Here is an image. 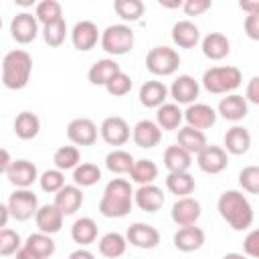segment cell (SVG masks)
Instances as JSON below:
<instances>
[{"label":"cell","instance_id":"cell-48","mask_svg":"<svg viewBox=\"0 0 259 259\" xmlns=\"http://www.w3.org/2000/svg\"><path fill=\"white\" fill-rule=\"evenodd\" d=\"M243 253L247 257L259 259V229H251L243 239Z\"/></svg>","mask_w":259,"mask_h":259},{"label":"cell","instance_id":"cell-21","mask_svg":"<svg viewBox=\"0 0 259 259\" xmlns=\"http://www.w3.org/2000/svg\"><path fill=\"white\" fill-rule=\"evenodd\" d=\"M217 113H219L223 119L237 123V121H241V119L247 117V113H249V103H247V99H245L243 95L231 93V95H225V97L219 101Z\"/></svg>","mask_w":259,"mask_h":259},{"label":"cell","instance_id":"cell-49","mask_svg":"<svg viewBox=\"0 0 259 259\" xmlns=\"http://www.w3.org/2000/svg\"><path fill=\"white\" fill-rule=\"evenodd\" d=\"M210 0H186L182 4V10L186 12V16H200L206 10H210Z\"/></svg>","mask_w":259,"mask_h":259},{"label":"cell","instance_id":"cell-37","mask_svg":"<svg viewBox=\"0 0 259 259\" xmlns=\"http://www.w3.org/2000/svg\"><path fill=\"white\" fill-rule=\"evenodd\" d=\"M130 178L138 184V186H144V184H154V180L158 178V166L154 160L150 158H140L136 160L132 172H130Z\"/></svg>","mask_w":259,"mask_h":259},{"label":"cell","instance_id":"cell-38","mask_svg":"<svg viewBox=\"0 0 259 259\" xmlns=\"http://www.w3.org/2000/svg\"><path fill=\"white\" fill-rule=\"evenodd\" d=\"M24 247H28L30 251H34L42 259H49L57 251V245L53 241V235H47V233H40V231L30 233L26 237V241H24Z\"/></svg>","mask_w":259,"mask_h":259},{"label":"cell","instance_id":"cell-30","mask_svg":"<svg viewBox=\"0 0 259 259\" xmlns=\"http://www.w3.org/2000/svg\"><path fill=\"white\" fill-rule=\"evenodd\" d=\"M182 121H184V111L180 109L178 103H164L162 107L156 109V123L160 125V130L164 132H178L182 127Z\"/></svg>","mask_w":259,"mask_h":259},{"label":"cell","instance_id":"cell-8","mask_svg":"<svg viewBox=\"0 0 259 259\" xmlns=\"http://www.w3.org/2000/svg\"><path fill=\"white\" fill-rule=\"evenodd\" d=\"M38 20L32 12H18L12 20H10V36L18 42V45H30L36 36H38Z\"/></svg>","mask_w":259,"mask_h":259},{"label":"cell","instance_id":"cell-2","mask_svg":"<svg viewBox=\"0 0 259 259\" xmlns=\"http://www.w3.org/2000/svg\"><path fill=\"white\" fill-rule=\"evenodd\" d=\"M217 210L233 231H247L253 225V206L241 190H225L217 200Z\"/></svg>","mask_w":259,"mask_h":259},{"label":"cell","instance_id":"cell-5","mask_svg":"<svg viewBox=\"0 0 259 259\" xmlns=\"http://www.w3.org/2000/svg\"><path fill=\"white\" fill-rule=\"evenodd\" d=\"M101 51H105L111 57H121L134 49V30L127 24H109L105 30H101L99 40Z\"/></svg>","mask_w":259,"mask_h":259},{"label":"cell","instance_id":"cell-11","mask_svg":"<svg viewBox=\"0 0 259 259\" xmlns=\"http://www.w3.org/2000/svg\"><path fill=\"white\" fill-rule=\"evenodd\" d=\"M200 93V83L192 75H178L170 85V97L178 105H192L196 103Z\"/></svg>","mask_w":259,"mask_h":259},{"label":"cell","instance_id":"cell-20","mask_svg":"<svg viewBox=\"0 0 259 259\" xmlns=\"http://www.w3.org/2000/svg\"><path fill=\"white\" fill-rule=\"evenodd\" d=\"M138 97H140V103L148 109H158L166 103V99L170 97V87H166L162 81H156V79H150V81H144L140 91H138Z\"/></svg>","mask_w":259,"mask_h":259},{"label":"cell","instance_id":"cell-36","mask_svg":"<svg viewBox=\"0 0 259 259\" xmlns=\"http://www.w3.org/2000/svg\"><path fill=\"white\" fill-rule=\"evenodd\" d=\"M136 164V158L125 152V150H111L107 156H105V168L111 172V174H130L132 168Z\"/></svg>","mask_w":259,"mask_h":259},{"label":"cell","instance_id":"cell-31","mask_svg":"<svg viewBox=\"0 0 259 259\" xmlns=\"http://www.w3.org/2000/svg\"><path fill=\"white\" fill-rule=\"evenodd\" d=\"M97 249H99V253H101L103 257H107V259H117V257H121V255L125 253V249H127V239H125V235H121V233H117V231H109V233H105V235L99 237Z\"/></svg>","mask_w":259,"mask_h":259},{"label":"cell","instance_id":"cell-16","mask_svg":"<svg viewBox=\"0 0 259 259\" xmlns=\"http://www.w3.org/2000/svg\"><path fill=\"white\" fill-rule=\"evenodd\" d=\"M4 176L8 178V182H10L14 188H30V186L40 178L36 166H34L30 160H24V158L14 160L12 166L8 168V172H6Z\"/></svg>","mask_w":259,"mask_h":259},{"label":"cell","instance_id":"cell-56","mask_svg":"<svg viewBox=\"0 0 259 259\" xmlns=\"http://www.w3.org/2000/svg\"><path fill=\"white\" fill-rule=\"evenodd\" d=\"M12 214H10V208H8V204L4 202V204H0V227L2 229H6V225H8V219H10Z\"/></svg>","mask_w":259,"mask_h":259},{"label":"cell","instance_id":"cell-32","mask_svg":"<svg viewBox=\"0 0 259 259\" xmlns=\"http://www.w3.org/2000/svg\"><path fill=\"white\" fill-rule=\"evenodd\" d=\"M162 162H164V168L168 172H188V168L192 166V154H188L178 144L176 146H168L164 150Z\"/></svg>","mask_w":259,"mask_h":259},{"label":"cell","instance_id":"cell-13","mask_svg":"<svg viewBox=\"0 0 259 259\" xmlns=\"http://www.w3.org/2000/svg\"><path fill=\"white\" fill-rule=\"evenodd\" d=\"M202 214V206L196 198L192 196H182V198H176L174 204H172V210H170V217L172 221L178 225V227H190V225H196V221L200 219Z\"/></svg>","mask_w":259,"mask_h":259},{"label":"cell","instance_id":"cell-53","mask_svg":"<svg viewBox=\"0 0 259 259\" xmlns=\"http://www.w3.org/2000/svg\"><path fill=\"white\" fill-rule=\"evenodd\" d=\"M67 259H95V255H93L89 249L79 247V249H75L73 253H69V257H67Z\"/></svg>","mask_w":259,"mask_h":259},{"label":"cell","instance_id":"cell-17","mask_svg":"<svg viewBox=\"0 0 259 259\" xmlns=\"http://www.w3.org/2000/svg\"><path fill=\"white\" fill-rule=\"evenodd\" d=\"M217 117H219L217 109L210 107L208 103L196 101V103H192V105H188L184 109V121H186V125H190L194 130H200V132L212 127L217 123Z\"/></svg>","mask_w":259,"mask_h":259},{"label":"cell","instance_id":"cell-28","mask_svg":"<svg viewBox=\"0 0 259 259\" xmlns=\"http://www.w3.org/2000/svg\"><path fill=\"white\" fill-rule=\"evenodd\" d=\"M119 71H121V67H119L111 57H105V59L95 61V63L89 67L87 79H89L91 85H101V87H105Z\"/></svg>","mask_w":259,"mask_h":259},{"label":"cell","instance_id":"cell-29","mask_svg":"<svg viewBox=\"0 0 259 259\" xmlns=\"http://www.w3.org/2000/svg\"><path fill=\"white\" fill-rule=\"evenodd\" d=\"M176 144H178L180 148H184V150H186L188 154H192V156H198V154L208 146L204 132L194 130V127H190V125H182V127L178 130V134H176Z\"/></svg>","mask_w":259,"mask_h":259},{"label":"cell","instance_id":"cell-46","mask_svg":"<svg viewBox=\"0 0 259 259\" xmlns=\"http://www.w3.org/2000/svg\"><path fill=\"white\" fill-rule=\"evenodd\" d=\"M132 87H134L132 77H130L127 73L119 71V73L105 85V91H107L111 97H123V95H127V93L132 91Z\"/></svg>","mask_w":259,"mask_h":259},{"label":"cell","instance_id":"cell-51","mask_svg":"<svg viewBox=\"0 0 259 259\" xmlns=\"http://www.w3.org/2000/svg\"><path fill=\"white\" fill-rule=\"evenodd\" d=\"M245 99H247V103L259 105V75H253L249 79L247 89H245Z\"/></svg>","mask_w":259,"mask_h":259},{"label":"cell","instance_id":"cell-35","mask_svg":"<svg viewBox=\"0 0 259 259\" xmlns=\"http://www.w3.org/2000/svg\"><path fill=\"white\" fill-rule=\"evenodd\" d=\"M12 127H14L16 138H20V140H34L38 136V132H40V119L32 111H20L14 117Z\"/></svg>","mask_w":259,"mask_h":259},{"label":"cell","instance_id":"cell-22","mask_svg":"<svg viewBox=\"0 0 259 259\" xmlns=\"http://www.w3.org/2000/svg\"><path fill=\"white\" fill-rule=\"evenodd\" d=\"M204 231L196 225H190V227H180L174 237H172V243L178 251L182 253H192V251H198L202 245H204Z\"/></svg>","mask_w":259,"mask_h":259},{"label":"cell","instance_id":"cell-52","mask_svg":"<svg viewBox=\"0 0 259 259\" xmlns=\"http://www.w3.org/2000/svg\"><path fill=\"white\" fill-rule=\"evenodd\" d=\"M239 8L249 16V14H259V0H241Z\"/></svg>","mask_w":259,"mask_h":259},{"label":"cell","instance_id":"cell-4","mask_svg":"<svg viewBox=\"0 0 259 259\" xmlns=\"http://www.w3.org/2000/svg\"><path fill=\"white\" fill-rule=\"evenodd\" d=\"M243 83V73L233 65L210 67L202 73L200 85L212 95H231Z\"/></svg>","mask_w":259,"mask_h":259},{"label":"cell","instance_id":"cell-57","mask_svg":"<svg viewBox=\"0 0 259 259\" xmlns=\"http://www.w3.org/2000/svg\"><path fill=\"white\" fill-rule=\"evenodd\" d=\"M182 4L184 2H180V0L178 2H164V0H160V6L162 8H182Z\"/></svg>","mask_w":259,"mask_h":259},{"label":"cell","instance_id":"cell-40","mask_svg":"<svg viewBox=\"0 0 259 259\" xmlns=\"http://www.w3.org/2000/svg\"><path fill=\"white\" fill-rule=\"evenodd\" d=\"M53 164L59 170H75L81 164V152L77 146H61L53 154Z\"/></svg>","mask_w":259,"mask_h":259},{"label":"cell","instance_id":"cell-10","mask_svg":"<svg viewBox=\"0 0 259 259\" xmlns=\"http://www.w3.org/2000/svg\"><path fill=\"white\" fill-rule=\"evenodd\" d=\"M125 239L136 249H156L160 243V231L150 223H132L125 231Z\"/></svg>","mask_w":259,"mask_h":259},{"label":"cell","instance_id":"cell-55","mask_svg":"<svg viewBox=\"0 0 259 259\" xmlns=\"http://www.w3.org/2000/svg\"><path fill=\"white\" fill-rule=\"evenodd\" d=\"M14 259H42V257H38L34 251H30L28 247H24V245H22V249L14 255Z\"/></svg>","mask_w":259,"mask_h":259},{"label":"cell","instance_id":"cell-23","mask_svg":"<svg viewBox=\"0 0 259 259\" xmlns=\"http://www.w3.org/2000/svg\"><path fill=\"white\" fill-rule=\"evenodd\" d=\"M223 144H225V152L227 154H231V156H243L251 148V134H249V130L245 125L235 123L233 127L227 130V134L223 138Z\"/></svg>","mask_w":259,"mask_h":259},{"label":"cell","instance_id":"cell-14","mask_svg":"<svg viewBox=\"0 0 259 259\" xmlns=\"http://www.w3.org/2000/svg\"><path fill=\"white\" fill-rule=\"evenodd\" d=\"M101 40V30L97 28L95 22L91 20H79L73 28H71V42L77 51L87 53L91 49H95V45Z\"/></svg>","mask_w":259,"mask_h":259},{"label":"cell","instance_id":"cell-15","mask_svg":"<svg viewBox=\"0 0 259 259\" xmlns=\"http://www.w3.org/2000/svg\"><path fill=\"white\" fill-rule=\"evenodd\" d=\"M196 166L204 174H221L229 166V154L225 152V148L214 146V144H208L196 156Z\"/></svg>","mask_w":259,"mask_h":259},{"label":"cell","instance_id":"cell-45","mask_svg":"<svg viewBox=\"0 0 259 259\" xmlns=\"http://www.w3.org/2000/svg\"><path fill=\"white\" fill-rule=\"evenodd\" d=\"M22 239L16 231L12 229H2L0 231V255L2 257H10V255H16L20 249H22Z\"/></svg>","mask_w":259,"mask_h":259},{"label":"cell","instance_id":"cell-54","mask_svg":"<svg viewBox=\"0 0 259 259\" xmlns=\"http://www.w3.org/2000/svg\"><path fill=\"white\" fill-rule=\"evenodd\" d=\"M12 162H14V160H10V154H8V150L4 148V150H2V160H0V172L6 174L8 168L12 166Z\"/></svg>","mask_w":259,"mask_h":259},{"label":"cell","instance_id":"cell-9","mask_svg":"<svg viewBox=\"0 0 259 259\" xmlns=\"http://www.w3.org/2000/svg\"><path fill=\"white\" fill-rule=\"evenodd\" d=\"M99 136L105 144L109 146H123L130 136H132V130H130V123L119 117V115H109L101 121L99 125Z\"/></svg>","mask_w":259,"mask_h":259},{"label":"cell","instance_id":"cell-58","mask_svg":"<svg viewBox=\"0 0 259 259\" xmlns=\"http://www.w3.org/2000/svg\"><path fill=\"white\" fill-rule=\"evenodd\" d=\"M223 259H247V255L245 253H227V255H223Z\"/></svg>","mask_w":259,"mask_h":259},{"label":"cell","instance_id":"cell-1","mask_svg":"<svg viewBox=\"0 0 259 259\" xmlns=\"http://www.w3.org/2000/svg\"><path fill=\"white\" fill-rule=\"evenodd\" d=\"M134 188L125 178H113L105 184L99 198V212L105 219H123L132 212L134 206Z\"/></svg>","mask_w":259,"mask_h":259},{"label":"cell","instance_id":"cell-39","mask_svg":"<svg viewBox=\"0 0 259 259\" xmlns=\"http://www.w3.org/2000/svg\"><path fill=\"white\" fill-rule=\"evenodd\" d=\"M99 180H101V168L93 162H81L73 170V184H77L79 188H89Z\"/></svg>","mask_w":259,"mask_h":259},{"label":"cell","instance_id":"cell-12","mask_svg":"<svg viewBox=\"0 0 259 259\" xmlns=\"http://www.w3.org/2000/svg\"><path fill=\"white\" fill-rule=\"evenodd\" d=\"M97 125L89 117H75L67 123V138L75 146H93L97 142Z\"/></svg>","mask_w":259,"mask_h":259},{"label":"cell","instance_id":"cell-3","mask_svg":"<svg viewBox=\"0 0 259 259\" xmlns=\"http://www.w3.org/2000/svg\"><path fill=\"white\" fill-rule=\"evenodd\" d=\"M32 73V57L24 49L8 51L2 59V83L10 91H20L28 85Z\"/></svg>","mask_w":259,"mask_h":259},{"label":"cell","instance_id":"cell-18","mask_svg":"<svg viewBox=\"0 0 259 259\" xmlns=\"http://www.w3.org/2000/svg\"><path fill=\"white\" fill-rule=\"evenodd\" d=\"M132 140L138 148L144 150H152L160 144L162 140V130L156 123V119H140L134 127H132Z\"/></svg>","mask_w":259,"mask_h":259},{"label":"cell","instance_id":"cell-50","mask_svg":"<svg viewBox=\"0 0 259 259\" xmlns=\"http://www.w3.org/2000/svg\"><path fill=\"white\" fill-rule=\"evenodd\" d=\"M243 30L251 40L259 42V14H249L243 20Z\"/></svg>","mask_w":259,"mask_h":259},{"label":"cell","instance_id":"cell-42","mask_svg":"<svg viewBox=\"0 0 259 259\" xmlns=\"http://www.w3.org/2000/svg\"><path fill=\"white\" fill-rule=\"evenodd\" d=\"M115 14L125 22H138L144 16V2L142 0H115L113 2Z\"/></svg>","mask_w":259,"mask_h":259},{"label":"cell","instance_id":"cell-34","mask_svg":"<svg viewBox=\"0 0 259 259\" xmlns=\"http://www.w3.org/2000/svg\"><path fill=\"white\" fill-rule=\"evenodd\" d=\"M71 239L79 247H89L97 241V223L91 217H81L71 225Z\"/></svg>","mask_w":259,"mask_h":259},{"label":"cell","instance_id":"cell-19","mask_svg":"<svg viewBox=\"0 0 259 259\" xmlns=\"http://www.w3.org/2000/svg\"><path fill=\"white\" fill-rule=\"evenodd\" d=\"M164 200H166V194L156 184L138 186L134 192V204L144 212H158L164 206Z\"/></svg>","mask_w":259,"mask_h":259},{"label":"cell","instance_id":"cell-25","mask_svg":"<svg viewBox=\"0 0 259 259\" xmlns=\"http://www.w3.org/2000/svg\"><path fill=\"white\" fill-rule=\"evenodd\" d=\"M200 28L192 20H178L172 26V42L180 49H194L200 42Z\"/></svg>","mask_w":259,"mask_h":259},{"label":"cell","instance_id":"cell-26","mask_svg":"<svg viewBox=\"0 0 259 259\" xmlns=\"http://www.w3.org/2000/svg\"><path fill=\"white\" fill-rule=\"evenodd\" d=\"M200 49H202V55L206 59H210V61H223L231 53V40L223 32H208L200 40Z\"/></svg>","mask_w":259,"mask_h":259},{"label":"cell","instance_id":"cell-47","mask_svg":"<svg viewBox=\"0 0 259 259\" xmlns=\"http://www.w3.org/2000/svg\"><path fill=\"white\" fill-rule=\"evenodd\" d=\"M239 186L249 194H259V166H245L239 172Z\"/></svg>","mask_w":259,"mask_h":259},{"label":"cell","instance_id":"cell-27","mask_svg":"<svg viewBox=\"0 0 259 259\" xmlns=\"http://www.w3.org/2000/svg\"><path fill=\"white\" fill-rule=\"evenodd\" d=\"M63 219H65V214L55 204H40V208H38V212L34 217V223H36V229L40 233L55 235V233L61 231Z\"/></svg>","mask_w":259,"mask_h":259},{"label":"cell","instance_id":"cell-43","mask_svg":"<svg viewBox=\"0 0 259 259\" xmlns=\"http://www.w3.org/2000/svg\"><path fill=\"white\" fill-rule=\"evenodd\" d=\"M67 34H71V32H69V28H67L65 18H63V20H57V22H53V24L42 26V38H45V42H47L49 47H53V49L61 47V45L65 42Z\"/></svg>","mask_w":259,"mask_h":259},{"label":"cell","instance_id":"cell-33","mask_svg":"<svg viewBox=\"0 0 259 259\" xmlns=\"http://www.w3.org/2000/svg\"><path fill=\"white\" fill-rule=\"evenodd\" d=\"M196 188V180L190 172H168L166 176V190L176 198L190 196Z\"/></svg>","mask_w":259,"mask_h":259},{"label":"cell","instance_id":"cell-6","mask_svg":"<svg viewBox=\"0 0 259 259\" xmlns=\"http://www.w3.org/2000/svg\"><path fill=\"white\" fill-rule=\"evenodd\" d=\"M180 67V55L172 47H154L146 55V69L156 77H170Z\"/></svg>","mask_w":259,"mask_h":259},{"label":"cell","instance_id":"cell-44","mask_svg":"<svg viewBox=\"0 0 259 259\" xmlns=\"http://www.w3.org/2000/svg\"><path fill=\"white\" fill-rule=\"evenodd\" d=\"M38 184H40V190H42V192L57 194V192L65 186V172L59 170V168H49V170H45V172L40 174Z\"/></svg>","mask_w":259,"mask_h":259},{"label":"cell","instance_id":"cell-7","mask_svg":"<svg viewBox=\"0 0 259 259\" xmlns=\"http://www.w3.org/2000/svg\"><path fill=\"white\" fill-rule=\"evenodd\" d=\"M6 204L10 208L12 219L14 221H20V223L36 217V212L40 208L38 198H36V194L30 188H14V192L8 196Z\"/></svg>","mask_w":259,"mask_h":259},{"label":"cell","instance_id":"cell-24","mask_svg":"<svg viewBox=\"0 0 259 259\" xmlns=\"http://www.w3.org/2000/svg\"><path fill=\"white\" fill-rule=\"evenodd\" d=\"M53 204L65 214V217H71L75 214L81 204H83V190L77 186V184H65L57 194H55V200Z\"/></svg>","mask_w":259,"mask_h":259},{"label":"cell","instance_id":"cell-41","mask_svg":"<svg viewBox=\"0 0 259 259\" xmlns=\"http://www.w3.org/2000/svg\"><path fill=\"white\" fill-rule=\"evenodd\" d=\"M34 16L42 26L53 24L57 20H63V6L57 0H42L34 6Z\"/></svg>","mask_w":259,"mask_h":259}]
</instances>
